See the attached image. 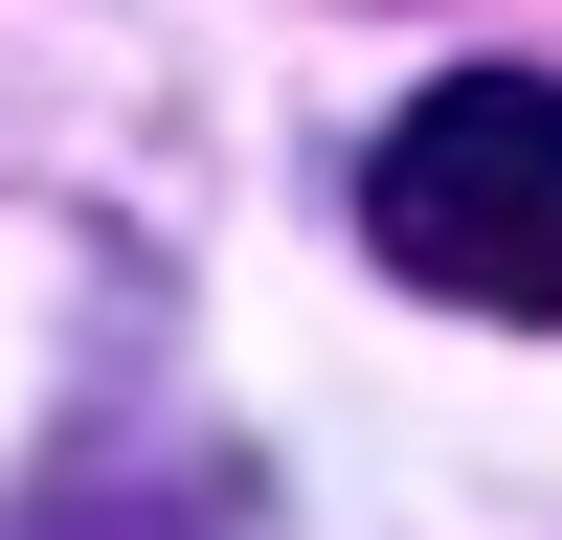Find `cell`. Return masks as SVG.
<instances>
[{"instance_id":"obj_1","label":"cell","mask_w":562,"mask_h":540,"mask_svg":"<svg viewBox=\"0 0 562 540\" xmlns=\"http://www.w3.org/2000/svg\"><path fill=\"white\" fill-rule=\"evenodd\" d=\"M360 248L450 315H562V68H450L360 158Z\"/></svg>"}]
</instances>
